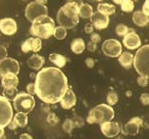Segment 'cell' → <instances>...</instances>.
<instances>
[{"instance_id": "cell-44", "label": "cell", "mask_w": 149, "mask_h": 139, "mask_svg": "<svg viewBox=\"0 0 149 139\" xmlns=\"http://www.w3.org/2000/svg\"><path fill=\"white\" fill-rule=\"evenodd\" d=\"M19 139H33V137L28 133H22V134H20Z\"/></svg>"}, {"instance_id": "cell-22", "label": "cell", "mask_w": 149, "mask_h": 139, "mask_svg": "<svg viewBox=\"0 0 149 139\" xmlns=\"http://www.w3.org/2000/svg\"><path fill=\"white\" fill-rule=\"evenodd\" d=\"M86 48L85 42L81 38H77L71 43V50L74 54H81Z\"/></svg>"}, {"instance_id": "cell-34", "label": "cell", "mask_w": 149, "mask_h": 139, "mask_svg": "<svg viewBox=\"0 0 149 139\" xmlns=\"http://www.w3.org/2000/svg\"><path fill=\"white\" fill-rule=\"evenodd\" d=\"M141 104L144 106L149 104V94L143 93L141 95Z\"/></svg>"}, {"instance_id": "cell-29", "label": "cell", "mask_w": 149, "mask_h": 139, "mask_svg": "<svg viewBox=\"0 0 149 139\" xmlns=\"http://www.w3.org/2000/svg\"><path fill=\"white\" fill-rule=\"evenodd\" d=\"M107 102H108V104L111 105V106L115 105L116 103L118 102V96H117V94H116L115 92H113V91L109 92L108 95H107Z\"/></svg>"}, {"instance_id": "cell-31", "label": "cell", "mask_w": 149, "mask_h": 139, "mask_svg": "<svg viewBox=\"0 0 149 139\" xmlns=\"http://www.w3.org/2000/svg\"><path fill=\"white\" fill-rule=\"evenodd\" d=\"M134 7H135V5H134L133 0H124L121 4V10L126 12V13L132 12L134 10Z\"/></svg>"}, {"instance_id": "cell-11", "label": "cell", "mask_w": 149, "mask_h": 139, "mask_svg": "<svg viewBox=\"0 0 149 139\" xmlns=\"http://www.w3.org/2000/svg\"><path fill=\"white\" fill-rule=\"evenodd\" d=\"M101 131L108 138H114L121 131V128L117 122H106L101 124Z\"/></svg>"}, {"instance_id": "cell-16", "label": "cell", "mask_w": 149, "mask_h": 139, "mask_svg": "<svg viewBox=\"0 0 149 139\" xmlns=\"http://www.w3.org/2000/svg\"><path fill=\"white\" fill-rule=\"evenodd\" d=\"M42 48V40L40 38L32 37L29 39L25 40L22 45V52L27 53L29 51L38 52Z\"/></svg>"}, {"instance_id": "cell-48", "label": "cell", "mask_w": 149, "mask_h": 139, "mask_svg": "<svg viewBox=\"0 0 149 139\" xmlns=\"http://www.w3.org/2000/svg\"><path fill=\"white\" fill-rule=\"evenodd\" d=\"M0 139H7V136L4 134V135H2V136H0Z\"/></svg>"}, {"instance_id": "cell-5", "label": "cell", "mask_w": 149, "mask_h": 139, "mask_svg": "<svg viewBox=\"0 0 149 139\" xmlns=\"http://www.w3.org/2000/svg\"><path fill=\"white\" fill-rule=\"evenodd\" d=\"M134 67L141 76L149 79V45L141 46L134 58Z\"/></svg>"}, {"instance_id": "cell-19", "label": "cell", "mask_w": 149, "mask_h": 139, "mask_svg": "<svg viewBox=\"0 0 149 139\" xmlns=\"http://www.w3.org/2000/svg\"><path fill=\"white\" fill-rule=\"evenodd\" d=\"M45 64V58L43 56L33 54L27 60V66L32 70H41Z\"/></svg>"}, {"instance_id": "cell-46", "label": "cell", "mask_w": 149, "mask_h": 139, "mask_svg": "<svg viewBox=\"0 0 149 139\" xmlns=\"http://www.w3.org/2000/svg\"><path fill=\"white\" fill-rule=\"evenodd\" d=\"M113 2L115 3V4H117V5H121L122 4V2L124 1V0H112Z\"/></svg>"}, {"instance_id": "cell-8", "label": "cell", "mask_w": 149, "mask_h": 139, "mask_svg": "<svg viewBox=\"0 0 149 139\" xmlns=\"http://www.w3.org/2000/svg\"><path fill=\"white\" fill-rule=\"evenodd\" d=\"M47 16V9L46 5L39 4L37 2H31L26 6L25 17L29 21L33 22L39 17Z\"/></svg>"}, {"instance_id": "cell-39", "label": "cell", "mask_w": 149, "mask_h": 139, "mask_svg": "<svg viewBox=\"0 0 149 139\" xmlns=\"http://www.w3.org/2000/svg\"><path fill=\"white\" fill-rule=\"evenodd\" d=\"M142 13L149 17V0H145L143 6H142Z\"/></svg>"}, {"instance_id": "cell-32", "label": "cell", "mask_w": 149, "mask_h": 139, "mask_svg": "<svg viewBox=\"0 0 149 139\" xmlns=\"http://www.w3.org/2000/svg\"><path fill=\"white\" fill-rule=\"evenodd\" d=\"M115 31H116V34H117L118 36H125V35L129 32V28L124 24H119V25L116 26Z\"/></svg>"}, {"instance_id": "cell-20", "label": "cell", "mask_w": 149, "mask_h": 139, "mask_svg": "<svg viewBox=\"0 0 149 139\" xmlns=\"http://www.w3.org/2000/svg\"><path fill=\"white\" fill-rule=\"evenodd\" d=\"M134 56L132 53L130 52H122L118 57V62L120 63L122 67L126 68V69H129V68L132 67V65L134 64Z\"/></svg>"}, {"instance_id": "cell-1", "label": "cell", "mask_w": 149, "mask_h": 139, "mask_svg": "<svg viewBox=\"0 0 149 139\" xmlns=\"http://www.w3.org/2000/svg\"><path fill=\"white\" fill-rule=\"evenodd\" d=\"M34 84L38 98L47 104L60 102L69 88L66 75L54 67L42 69L37 73Z\"/></svg>"}, {"instance_id": "cell-33", "label": "cell", "mask_w": 149, "mask_h": 139, "mask_svg": "<svg viewBox=\"0 0 149 139\" xmlns=\"http://www.w3.org/2000/svg\"><path fill=\"white\" fill-rule=\"evenodd\" d=\"M47 122H49L50 125H52V126H54V125H56V124L58 123V118H57V116L54 114V113H49V116H47Z\"/></svg>"}, {"instance_id": "cell-9", "label": "cell", "mask_w": 149, "mask_h": 139, "mask_svg": "<svg viewBox=\"0 0 149 139\" xmlns=\"http://www.w3.org/2000/svg\"><path fill=\"white\" fill-rule=\"evenodd\" d=\"M102 51L104 52V54L109 57H119V55L122 53L121 43L115 39L107 40L102 45Z\"/></svg>"}, {"instance_id": "cell-40", "label": "cell", "mask_w": 149, "mask_h": 139, "mask_svg": "<svg viewBox=\"0 0 149 139\" xmlns=\"http://www.w3.org/2000/svg\"><path fill=\"white\" fill-rule=\"evenodd\" d=\"M84 31H85V33H87V34L93 33V31H94V26H93V24H92L91 22L87 23V24L85 25V27H84Z\"/></svg>"}, {"instance_id": "cell-47", "label": "cell", "mask_w": 149, "mask_h": 139, "mask_svg": "<svg viewBox=\"0 0 149 139\" xmlns=\"http://www.w3.org/2000/svg\"><path fill=\"white\" fill-rule=\"evenodd\" d=\"M4 129H0V136H2V135H4Z\"/></svg>"}, {"instance_id": "cell-28", "label": "cell", "mask_w": 149, "mask_h": 139, "mask_svg": "<svg viewBox=\"0 0 149 139\" xmlns=\"http://www.w3.org/2000/svg\"><path fill=\"white\" fill-rule=\"evenodd\" d=\"M17 95V88H4V90H3V96L9 100H14Z\"/></svg>"}, {"instance_id": "cell-45", "label": "cell", "mask_w": 149, "mask_h": 139, "mask_svg": "<svg viewBox=\"0 0 149 139\" xmlns=\"http://www.w3.org/2000/svg\"><path fill=\"white\" fill-rule=\"evenodd\" d=\"M35 2L39 3V4H42V5H45L46 3L47 2V0H35Z\"/></svg>"}, {"instance_id": "cell-23", "label": "cell", "mask_w": 149, "mask_h": 139, "mask_svg": "<svg viewBox=\"0 0 149 139\" xmlns=\"http://www.w3.org/2000/svg\"><path fill=\"white\" fill-rule=\"evenodd\" d=\"M13 121L17 128H25L28 125V116L22 112H17L16 115H14Z\"/></svg>"}, {"instance_id": "cell-2", "label": "cell", "mask_w": 149, "mask_h": 139, "mask_svg": "<svg viewBox=\"0 0 149 139\" xmlns=\"http://www.w3.org/2000/svg\"><path fill=\"white\" fill-rule=\"evenodd\" d=\"M83 4L81 0H70L59 9L56 20L59 26L71 29L77 25L79 20V7Z\"/></svg>"}, {"instance_id": "cell-10", "label": "cell", "mask_w": 149, "mask_h": 139, "mask_svg": "<svg viewBox=\"0 0 149 139\" xmlns=\"http://www.w3.org/2000/svg\"><path fill=\"white\" fill-rule=\"evenodd\" d=\"M19 73V64L16 59L7 57L0 62V76L3 77L6 75L13 73L17 75Z\"/></svg>"}, {"instance_id": "cell-50", "label": "cell", "mask_w": 149, "mask_h": 139, "mask_svg": "<svg viewBox=\"0 0 149 139\" xmlns=\"http://www.w3.org/2000/svg\"><path fill=\"white\" fill-rule=\"evenodd\" d=\"M114 139H120V138H118V137H117V138H114Z\"/></svg>"}, {"instance_id": "cell-25", "label": "cell", "mask_w": 149, "mask_h": 139, "mask_svg": "<svg viewBox=\"0 0 149 139\" xmlns=\"http://www.w3.org/2000/svg\"><path fill=\"white\" fill-rule=\"evenodd\" d=\"M98 12L106 16H109L115 13V7L111 4H108V3H100L98 5Z\"/></svg>"}, {"instance_id": "cell-7", "label": "cell", "mask_w": 149, "mask_h": 139, "mask_svg": "<svg viewBox=\"0 0 149 139\" xmlns=\"http://www.w3.org/2000/svg\"><path fill=\"white\" fill-rule=\"evenodd\" d=\"M14 118V110L10 100L4 96H0V129L9 126Z\"/></svg>"}, {"instance_id": "cell-18", "label": "cell", "mask_w": 149, "mask_h": 139, "mask_svg": "<svg viewBox=\"0 0 149 139\" xmlns=\"http://www.w3.org/2000/svg\"><path fill=\"white\" fill-rule=\"evenodd\" d=\"M1 84L3 88H17L19 85V77L16 75L9 73L1 78Z\"/></svg>"}, {"instance_id": "cell-13", "label": "cell", "mask_w": 149, "mask_h": 139, "mask_svg": "<svg viewBox=\"0 0 149 139\" xmlns=\"http://www.w3.org/2000/svg\"><path fill=\"white\" fill-rule=\"evenodd\" d=\"M142 126V119L141 117H134L124 127V133L131 136L139 134V129Z\"/></svg>"}, {"instance_id": "cell-24", "label": "cell", "mask_w": 149, "mask_h": 139, "mask_svg": "<svg viewBox=\"0 0 149 139\" xmlns=\"http://www.w3.org/2000/svg\"><path fill=\"white\" fill-rule=\"evenodd\" d=\"M49 59L50 62H52L58 68H63L67 63V58L63 55L58 54V53H52V54H50Z\"/></svg>"}, {"instance_id": "cell-4", "label": "cell", "mask_w": 149, "mask_h": 139, "mask_svg": "<svg viewBox=\"0 0 149 139\" xmlns=\"http://www.w3.org/2000/svg\"><path fill=\"white\" fill-rule=\"evenodd\" d=\"M115 112L112 106L106 104V103H101L89 111L86 121L88 124H100L101 125L103 123L112 121Z\"/></svg>"}, {"instance_id": "cell-17", "label": "cell", "mask_w": 149, "mask_h": 139, "mask_svg": "<svg viewBox=\"0 0 149 139\" xmlns=\"http://www.w3.org/2000/svg\"><path fill=\"white\" fill-rule=\"evenodd\" d=\"M77 103V96L72 90V88H68L66 93L64 94V96L62 97L60 100V105L63 109L69 110V109L73 108Z\"/></svg>"}, {"instance_id": "cell-49", "label": "cell", "mask_w": 149, "mask_h": 139, "mask_svg": "<svg viewBox=\"0 0 149 139\" xmlns=\"http://www.w3.org/2000/svg\"><path fill=\"white\" fill-rule=\"evenodd\" d=\"M89 1H98V2H101V1H103V0H89Z\"/></svg>"}, {"instance_id": "cell-27", "label": "cell", "mask_w": 149, "mask_h": 139, "mask_svg": "<svg viewBox=\"0 0 149 139\" xmlns=\"http://www.w3.org/2000/svg\"><path fill=\"white\" fill-rule=\"evenodd\" d=\"M53 36L57 40H64L67 36V29L62 27V26L55 27L54 32H53Z\"/></svg>"}, {"instance_id": "cell-37", "label": "cell", "mask_w": 149, "mask_h": 139, "mask_svg": "<svg viewBox=\"0 0 149 139\" xmlns=\"http://www.w3.org/2000/svg\"><path fill=\"white\" fill-rule=\"evenodd\" d=\"M7 58V49L4 46L0 45V62Z\"/></svg>"}, {"instance_id": "cell-30", "label": "cell", "mask_w": 149, "mask_h": 139, "mask_svg": "<svg viewBox=\"0 0 149 139\" xmlns=\"http://www.w3.org/2000/svg\"><path fill=\"white\" fill-rule=\"evenodd\" d=\"M74 128V124L73 119H66L63 122V125H62V129L67 133H71V131H73Z\"/></svg>"}, {"instance_id": "cell-3", "label": "cell", "mask_w": 149, "mask_h": 139, "mask_svg": "<svg viewBox=\"0 0 149 139\" xmlns=\"http://www.w3.org/2000/svg\"><path fill=\"white\" fill-rule=\"evenodd\" d=\"M55 29V23L49 16H42L37 17L32 22L30 27V34L34 37L47 40L53 35Z\"/></svg>"}, {"instance_id": "cell-38", "label": "cell", "mask_w": 149, "mask_h": 139, "mask_svg": "<svg viewBox=\"0 0 149 139\" xmlns=\"http://www.w3.org/2000/svg\"><path fill=\"white\" fill-rule=\"evenodd\" d=\"M138 83L139 86L141 87H146L148 85V79L146 77H143V76H139L138 78Z\"/></svg>"}, {"instance_id": "cell-6", "label": "cell", "mask_w": 149, "mask_h": 139, "mask_svg": "<svg viewBox=\"0 0 149 139\" xmlns=\"http://www.w3.org/2000/svg\"><path fill=\"white\" fill-rule=\"evenodd\" d=\"M14 108L17 112L28 114L35 107V99L33 96L24 92L17 93V97L13 100Z\"/></svg>"}, {"instance_id": "cell-42", "label": "cell", "mask_w": 149, "mask_h": 139, "mask_svg": "<svg viewBox=\"0 0 149 139\" xmlns=\"http://www.w3.org/2000/svg\"><path fill=\"white\" fill-rule=\"evenodd\" d=\"M100 40H101L100 35H98V34H92L91 39H90L91 42H93V43H95V44H98V43L100 42Z\"/></svg>"}, {"instance_id": "cell-15", "label": "cell", "mask_w": 149, "mask_h": 139, "mask_svg": "<svg viewBox=\"0 0 149 139\" xmlns=\"http://www.w3.org/2000/svg\"><path fill=\"white\" fill-rule=\"evenodd\" d=\"M17 25L16 20L10 17H5L0 20V31L4 35L7 36H12L17 32Z\"/></svg>"}, {"instance_id": "cell-12", "label": "cell", "mask_w": 149, "mask_h": 139, "mask_svg": "<svg viewBox=\"0 0 149 139\" xmlns=\"http://www.w3.org/2000/svg\"><path fill=\"white\" fill-rule=\"evenodd\" d=\"M123 45L128 49H136L141 46V40L133 29H130L129 32L124 36Z\"/></svg>"}, {"instance_id": "cell-14", "label": "cell", "mask_w": 149, "mask_h": 139, "mask_svg": "<svg viewBox=\"0 0 149 139\" xmlns=\"http://www.w3.org/2000/svg\"><path fill=\"white\" fill-rule=\"evenodd\" d=\"M90 19H91V23L94 26V28L98 29V30L106 29L109 26V16L101 14L98 11L96 13H93V15H92L90 17Z\"/></svg>"}, {"instance_id": "cell-21", "label": "cell", "mask_w": 149, "mask_h": 139, "mask_svg": "<svg viewBox=\"0 0 149 139\" xmlns=\"http://www.w3.org/2000/svg\"><path fill=\"white\" fill-rule=\"evenodd\" d=\"M133 21L136 25L142 27V26L147 25V23L149 22V17L141 11L135 12L133 15Z\"/></svg>"}, {"instance_id": "cell-26", "label": "cell", "mask_w": 149, "mask_h": 139, "mask_svg": "<svg viewBox=\"0 0 149 139\" xmlns=\"http://www.w3.org/2000/svg\"><path fill=\"white\" fill-rule=\"evenodd\" d=\"M79 15L83 19H89L93 15V9L89 4H82L79 7Z\"/></svg>"}, {"instance_id": "cell-43", "label": "cell", "mask_w": 149, "mask_h": 139, "mask_svg": "<svg viewBox=\"0 0 149 139\" xmlns=\"http://www.w3.org/2000/svg\"><path fill=\"white\" fill-rule=\"evenodd\" d=\"M85 64L88 68H93L95 65V61L93 58H87L85 60Z\"/></svg>"}, {"instance_id": "cell-35", "label": "cell", "mask_w": 149, "mask_h": 139, "mask_svg": "<svg viewBox=\"0 0 149 139\" xmlns=\"http://www.w3.org/2000/svg\"><path fill=\"white\" fill-rule=\"evenodd\" d=\"M26 90H27V94L31 95H36V89H35V84L34 83H29L27 86H26Z\"/></svg>"}, {"instance_id": "cell-36", "label": "cell", "mask_w": 149, "mask_h": 139, "mask_svg": "<svg viewBox=\"0 0 149 139\" xmlns=\"http://www.w3.org/2000/svg\"><path fill=\"white\" fill-rule=\"evenodd\" d=\"M74 124V128H80L83 126V120L79 116H76L73 119Z\"/></svg>"}, {"instance_id": "cell-41", "label": "cell", "mask_w": 149, "mask_h": 139, "mask_svg": "<svg viewBox=\"0 0 149 139\" xmlns=\"http://www.w3.org/2000/svg\"><path fill=\"white\" fill-rule=\"evenodd\" d=\"M87 49L89 50V51H95L97 48V44H95L93 42H91V41H89L88 45H87Z\"/></svg>"}]
</instances>
